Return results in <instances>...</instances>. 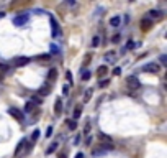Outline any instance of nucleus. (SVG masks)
<instances>
[{
  "label": "nucleus",
  "mask_w": 167,
  "mask_h": 158,
  "mask_svg": "<svg viewBox=\"0 0 167 158\" xmlns=\"http://www.w3.org/2000/svg\"><path fill=\"white\" fill-rule=\"evenodd\" d=\"M51 23H52V35H54V36H58V33H59V26H58V22H56L54 18H51Z\"/></svg>",
  "instance_id": "nucleus-13"
},
{
  "label": "nucleus",
  "mask_w": 167,
  "mask_h": 158,
  "mask_svg": "<svg viewBox=\"0 0 167 158\" xmlns=\"http://www.w3.org/2000/svg\"><path fill=\"white\" fill-rule=\"evenodd\" d=\"M66 78H67V81H69V84L74 83V79H72V72H71V71H67V72H66Z\"/></svg>",
  "instance_id": "nucleus-23"
},
{
  "label": "nucleus",
  "mask_w": 167,
  "mask_h": 158,
  "mask_svg": "<svg viewBox=\"0 0 167 158\" xmlns=\"http://www.w3.org/2000/svg\"><path fill=\"white\" fill-rule=\"evenodd\" d=\"M26 22H28V15H18V17H15L13 18V23L17 26H23V25H26Z\"/></svg>",
  "instance_id": "nucleus-4"
},
{
  "label": "nucleus",
  "mask_w": 167,
  "mask_h": 158,
  "mask_svg": "<svg viewBox=\"0 0 167 158\" xmlns=\"http://www.w3.org/2000/svg\"><path fill=\"white\" fill-rule=\"evenodd\" d=\"M159 69H161V66H159L157 63H148V64L142 66V71L144 72H154V74H156V72H159Z\"/></svg>",
  "instance_id": "nucleus-2"
},
{
  "label": "nucleus",
  "mask_w": 167,
  "mask_h": 158,
  "mask_svg": "<svg viewBox=\"0 0 167 158\" xmlns=\"http://www.w3.org/2000/svg\"><path fill=\"white\" fill-rule=\"evenodd\" d=\"M120 72H121V69H120V68H116V69H113V74H116V76H118V74H120Z\"/></svg>",
  "instance_id": "nucleus-32"
},
{
  "label": "nucleus",
  "mask_w": 167,
  "mask_h": 158,
  "mask_svg": "<svg viewBox=\"0 0 167 158\" xmlns=\"http://www.w3.org/2000/svg\"><path fill=\"white\" fill-rule=\"evenodd\" d=\"M28 63H30V59L25 58V56H17V58H13V61H12V64H13L15 68H22Z\"/></svg>",
  "instance_id": "nucleus-3"
},
{
  "label": "nucleus",
  "mask_w": 167,
  "mask_h": 158,
  "mask_svg": "<svg viewBox=\"0 0 167 158\" xmlns=\"http://www.w3.org/2000/svg\"><path fill=\"white\" fill-rule=\"evenodd\" d=\"M99 139L100 142H105V145H112V137L105 135V133H99Z\"/></svg>",
  "instance_id": "nucleus-10"
},
{
  "label": "nucleus",
  "mask_w": 167,
  "mask_h": 158,
  "mask_svg": "<svg viewBox=\"0 0 167 158\" xmlns=\"http://www.w3.org/2000/svg\"><path fill=\"white\" fill-rule=\"evenodd\" d=\"M33 109H35V104L31 102V100H30V102H26V107H25V111H26V112H31Z\"/></svg>",
  "instance_id": "nucleus-21"
},
{
  "label": "nucleus",
  "mask_w": 167,
  "mask_h": 158,
  "mask_svg": "<svg viewBox=\"0 0 167 158\" xmlns=\"http://www.w3.org/2000/svg\"><path fill=\"white\" fill-rule=\"evenodd\" d=\"M61 112H62V99L58 97V99H56V104H54V114L61 115Z\"/></svg>",
  "instance_id": "nucleus-7"
},
{
  "label": "nucleus",
  "mask_w": 167,
  "mask_h": 158,
  "mask_svg": "<svg viewBox=\"0 0 167 158\" xmlns=\"http://www.w3.org/2000/svg\"><path fill=\"white\" fill-rule=\"evenodd\" d=\"M39 94H41V96H48V94H49V87H48V86H43L41 89H39Z\"/></svg>",
  "instance_id": "nucleus-16"
},
{
  "label": "nucleus",
  "mask_w": 167,
  "mask_h": 158,
  "mask_svg": "<svg viewBox=\"0 0 167 158\" xmlns=\"http://www.w3.org/2000/svg\"><path fill=\"white\" fill-rule=\"evenodd\" d=\"M56 78H58V71H56V69H51V71H49V74H48V79H49L51 83H54Z\"/></svg>",
  "instance_id": "nucleus-14"
},
{
  "label": "nucleus",
  "mask_w": 167,
  "mask_h": 158,
  "mask_svg": "<svg viewBox=\"0 0 167 158\" xmlns=\"http://www.w3.org/2000/svg\"><path fill=\"white\" fill-rule=\"evenodd\" d=\"M51 135H52V127H48V130H46V137L49 139Z\"/></svg>",
  "instance_id": "nucleus-28"
},
{
  "label": "nucleus",
  "mask_w": 167,
  "mask_h": 158,
  "mask_svg": "<svg viewBox=\"0 0 167 158\" xmlns=\"http://www.w3.org/2000/svg\"><path fill=\"white\" fill-rule=\"evenodd\" d=\"M90 58H92L90 54H87V56H85V58H84V63H82V66H84V68H85V64H87L89 61H90Z\"/></svg>",
  "instance_id": "nucleus-26"
},
{
  "label": "nucleus",
  "mask_w": 167,
  "mask_h": 158,
  "mask_svg": "<svg viewBox=\"0 0 167 158\" xmlns=\"http://www.w3.org/2000/svg\"><path fill=\"white\" fill-rule=\"evenodd\" d=\"M126 86H128L129 89H133V91H138V89L141 87V83L138 78H134V76H129L128 79H126Z\"/></svg>",
  "instance_id": "nucleus-1"
},
{
  "label": "nucleus",
  "mask_w": 167,
  "mask_h": 158,
  "mask_svg": "<svg viewBox=\"0 0 167 158\" xmlns=\"http://www.w3.org/2000/svg\"><path fill=\"white\" fill-rule=\"evenodd\" d=\"M59 158H66V155H64V153H61V155H59Z\"/></svg>",
  "instance_id": "nucleus-35"
},
{
  "label": "nucleus",
  "mask_w": 167,
  "mask_h": 158,
  "mask_svg": "<svg viewBox=\"0 0 167 158\" xmlns=\"http://www.w3.org/2000/svg\"><path fill=\"white\" fill-rule=\"evenodd\" d=\"M49 58H51L49 54H41V56H38L36 59H38V61H49Z\"/></svg>",
  "instance_id": "nucleus-20"
},
{
  "label": "nucleus",
  "mask_w": 167,
  "mask_h": 158,
  "mask_svg": "<svg viewBox=\"0 0 167 158\" xmlns=\"http://www.w3.org/2000/svg\"><path fill=\"white\" fill-rule=\"evenodd\" d=\"M162 12L161 10H151L149 13H148V17H149V20L152 22V20H159V18H162Z\"/></svg>",
  "instance_id": "nucleus-5"
},
{
  "label": "nucleus",
  "mask_w": 167,
  "mask_h": 158,
  "mask_svg": "<svg viewBox=\"0 0 167 158\" xmlns=\"http://www.w3.org/2000/svg\"><path fill=\"white\" fill-rule=\"evenodd\" d=\"M151 26H152V22H151L149 18H144V20H141V28H142V30H149Z\"/></svg>",
  "instance_id": "nucleus-9"
},
{
  "label": "nucleus",
  "mask_w": 167,
  "mask_h": 158,
  "mask_svg": "<svg viewBox=\"0 0 167 158\" xmlns=\"http://www.w3.org/2000/svg\"><path fill=\"white\" fill-rule=\"evenodd\" d=\"M75 158H84V153H77V156Z\"/></svg>",
  "instance_id": "nucleus-34"
},
{
  "label": "nucleus",
  "mask_w": 167,
  "mask_h": 158,
  "mask_svg": "<svg viewBox=\"0 0 167 158\" xmlns=\"http://www.w3.org/2000/svg\"><path fill=\"white\" fill-rule=\"evenodd\" d=\"M8 114L13 115L17 120H23V112H20L18 109H15V107H10V109H8Z\"/></svg>",
  "instance_id": "nucleus-6"
},
{
  "label": "nucleus",
  "mask_w": 167,
  "mask_h": 158,
  "mask_svg": "<svg viewBox=\"0 0 167 158\" xmlns=\"http://www.w3.org/2000/svg\"><path fill=\"white\" fill-rule=\"evenodd\" d=\"M108 86V81H103V83H100V87H107Z\"/></svg>",
  "instance_id": "nucleus-31"
},
{
  "label": "nucleus",
  "mask_w": 167,
  "mask_h": 158,
  "mask_svg": "<svg viewBox=\"0 0 167 158\" xmlns=\"http://www.w3.org/2000/svg\"><path fill=\"white\" fill-rule=\"evenodd\" d=\"M100 44V36H93V41H92V46H99Z\"/></svg>",
  "instance_id": "nucleus-22"
},
{
  "label": "nucleus",
  "mask_w": 167,
  "mask_h": 158,
  "mask_svg": "<svg viewBox=\"0 0 167 158\" xmlns=\"http://www.w3.org/2000/svg\"><path fill=\"white\" fill-rule=\"evenodd\" d=\"M90 71H82V81H89L90 79Z\"/></svg>",
  "instance_id": "nucleus-17"
},
{
  "label": "nucleus",
  "mask_w": 167,
  "mask_h": 158,
  "mask_svg": "<svg viewBox=\"0 0 167 158\" xmlns=\"http://www.w3.org/2000/svg\"><path fill=\"white\" fill-rule=\"evenodd\" d=\"M80 114H82V105H77L74 109V122H77V119H80Z\"/></svg>",
  "instance_id": "nucleus-11"
},
{
  "label": "nucleus",
  "mask_w": 167,
  "mask_h": 158,
  "mask_svg": "<svg viewBox=\"0 0 167 158\" xmlns=\"http://www.w3.org/2000/svg\"><path fill=\"white\" fill-rule=\"evenodd\" d=\"M62 94H64V96L69 94V86H67V84H66V86H62Z\"/></svg>",
  "instance_id": "nucleus-27"
},
{
  "label": "nucleus",
  "mask_w": 167,
  "mask_h": 158,
  "mask_svg": "<svg viewBox=\"0 0 167 158\" xmlns=\"http://www.w3.org/2000/svg\"><path fill=\"white\" fill-rule=\"evenodd\" d=\"M107 72H108V68H107V66H100L99 69H97V74H99V78H103Z\"/></svg>",
  "instance_id": "nucleus-12"
},
{
  "label": "nucleus",
  "mask_w": 167,
  "mask_h": 158,
  "mask_svg": "<svg viewBox=\"0 0 167 158\" xmlns=\"http://www.w3.org/2000/svg\"><path fill=\"white\" fill-rule=\"evenodd\" d=\"M67 127L71 128V130H75V127H77V122H74V120H67Z\"/></svg>",
  "instance_id": "nucleus-18"
},
{
  "label": "nucleus",
  "mask_w": 167,
  "mask_h": 158,
  "mask_svg": "<svg viewBox=\"0 0 167 158\" xmlns=\"http://www.w3.org/2000/svg\"><path fill=\"white\" fill-rule=\"evenodd\" d=\"M92 97V91H85V94H84V99L85 100H89Z\"/></svg>",
  "instance_id": "nucleus-25"
},
{
  "label": "nucleus",
  "mask_w": 167,
  "mask_h": 158,
  "mask_svg": "<svg viewBox=\"0 0 167 158\" xmlns=\"http://www.w3.org/2000/svg\"><path fill=\"white\" fill-rule=\"evenodd\" d=\"M84 132H85V133H89V132H90V122H89V124H85V127H84Z\"/></svg>",
  "instance_id": "nucleus-29"
},
{
  "label": "nucleus",
  "mask_w": 167,
  "mask_h": 158,
  "mask_svg": "<svg viewBox=\"0 0 167 158\" xmlns=\"http://www.w3.org/2000/svg\"><path fill=\"white\" fill-rule=\"evenodd\" d=\"M105 59H107V61H115V53L108 51L107 54H105Z\"/></svg>",
  "instance_id": "nucleus-15"
},
{
  "label": "nucleus",
  "mask_w": 167,
  "mask_h": 158,
  "mask_svg": "<svg viewBox=\"0 0 167 158\" xmlns=\"http://www.w3.org/2000/svg\"><path fill=\"white\" fill-rule=\"evenodd\" d=\"M56 148H58V143H52L51 147L46 150V153H48V155H49V153H54V152H56Z\"/></svg>",
  "instance_id": "nucleus-19"
},
{
  "label": "nucleus",
  "mask_w": 167,
  "mask_h": 158,
  "mask_svg": "<svg viewBox=\"0 0 167 158\" xmlns=\"http://www.w3.org/2000/svg\"><path fill=\"white\" fill-rule=\"evenodd\" d=\"M165 61H167L165 56H161V63H162V64H165Z\"/></svg>",
  "instance_id": "nucleus-33"
},
{
  "label": "nucleus",
  "mask_w": 167,
  "mask_h": 158,
  "mask_svg": "<svg viewBox=\"0 0 167 158\" xmlns=\"http://www.w3.org/2000/svg\"><path fill=\"white\" fill-rule=\"evenodd\" d=\"M39 139V130H35L33 135H31V140H38Z\"/></svg>",
  "instance_id": "nucleus-24"
},
{
  "label": "nucleus",
  "mask_w": 167,
  "mask_h": 158,
  "mask_svg": "<svg viewBox=\"0 0 167 158\" xmlns=\"http://www.w3.org/2000/svg\"><path fill=\"white\" fill-rule=\"evenodd\" d=\"M120 25H121V17H118V15H115V17H112V18H110V26L118 28Z\"/></svg>",
  "instance_id": "nucleus-8"
},
{
  "label": "nucleus",
  "mask_w": 167,
  "mask_h": 158,
  "mask_svg": "<svg viewBox=\"0 0 167 158\" xmlns=\"http://www.w3.org/2000/svg\"><path fill=\"white\" fill-rule=\"evenodd\" d=\"M112 41H113V43H118V41H120V35H115V36L112 38Z\"/></svg>",
  "instance_id": "nucleus-30"
}]
</instances>
